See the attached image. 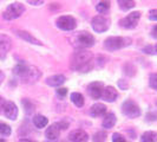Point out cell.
I'll list each match as a JSON object with an SVG mask.
<instances>
[{
  "label": "cell",
  "instance_id": "4",
  "mask_svg": "<svg viewBox=\"0 0 157 142\" xmlns=\"http://www.w3.org/2000/svg\"><path fill=\"white\" fill-rule=\"evenodd\" d=\"M91 26H92L94 32L103 33V32L109 30V27H110V19L106 18L105 16H103V14H98V16L92 18Z\"/></svg>",
  "mask_w": 157,
  "mask_h": 142
},
{
  "label": "cell",
  "instance_id": "40",
  "mask_svg": "<svg viewBox=\"0 0 157 142\" xmlns=\"http://www.w3.org/2000/svg\"><path fill=\"white\" fill-rule=\"evenodd\" d=\"M0 142H6V141H5L4 139H0Z\"/></svg>",
  "mask_w": 157,
  "mask_h": 142
},
{
  "label": "cell",
  "instance_id": "21",
  "mask_svg": "<svg viewBox=\"0 0 157 142\" xmlns=\"http://www.w3.org/2000/svg\"><path fill=\"white\" fill-rule=\"evenodd\" d=\"M71 101L78 108H82L84 105V97H83V95L79 94V93H72L71 94Z\"/></svg>",
  "mask_w": 157,
  "mask_h": 142
},
{
  "label": "cell",
  "instance_id": "33",
  "mask_svg": "<svg viewBox=\"0 0 157 142\" xmlns=\"http://www.w3.org/2000/svg\"><path fill=\"white\" fill-rule=\"evenodd\" d=\"M45 0H27V2L32 6H40L41 4H44Z\"/></svg>",
  "mask_w": 157,
  "mask_h": 142
},
{
  "label": "cell",
  "instance_id": "26",
  "mask_svg": "<svg viewBox=\"0 0 157 142\" xmlns=\"http://www.w3.org/2000/svg\"><path fill=\"white\" fill-rule=\"evenodd\" d=\"M21 103H23L24 108H25V112H26L27 115H31L32 112L34 111V104H33L30 100L24 98L23 101H21Z\"/></svg>",
  "mask_w": 157,
  "mask_h": 142
},
{
  "label": "cell",
  "instance_id": "8",
  "mask_svg": "<svg viewBox=\"0 0 157 142\" xmlns=\"http://www.w3.org/2000/svg\"><path fill=\"white\" fill-rule=\"evenodd\" d=\"M141 19V13L140 12H131L129 13L125 18L119 20V25L124 29H135Z\"/></svg>",
  "mask_w": 157,
  "mask_h": 142
},
{
  "label": "cell",
  "instance_id": "10",
  "mask_svg": "<svg viewBox=\"0 0 157 142\" xmlns=\"http://www.w3.org/2000/svg\"><path fill=\"white\" fill-rule=\"evenodd\" d=\"M103 90H104V84L102 82H92L87 87V93L94 100H98L102 97Z\"/></svg>",
  "mask_w": 157,
  "mask_h": 142
},
{
  "label": "cell",
  "instance_id": "27",
  "mask_svg": "<svg viewBox=\"0 0 157 142\" xmlns=\"http://www.w3.org/2000/svg\"><path fill=\"white\" fill-rule=\"evenodd\" d=\"M0 135L10 136L11 135V127L6 123H4V122H0Z\"/></svg>",
  "mask_w": 157,
  "mask_h": 142
},
{
  "label": "cell",
  "instance_id": "37",
  "mask_svg": "<svg viewBox=\"0 0 157 142\" xmlns=\"http://www.w3.org/2000/svg\"><path fill=\"white\" fill-rule=\"evenodd\" d=\"M4 78H5V75H4V72H2V71H0V84L2 83Z\"/></svg>",
  "mask_w": 157,
  "mask_h": 142
},
{
  "label": "cell",
  "instance_id": "16",
  "mask_svg": "<svg viewBox=\"0 0 157 142\" xmlns=\"http://www.w3.org/2000/svg\"><path fill=\"white\" fill-rule=\"evenodd\" d=\"M60 128L58 126V123H53L52 126H50L48 128L46 129V132H45V135H46L47 140H50V141H56L58 137H59V135H60Z\"/></svg>",
  "mask_w": 157,
  "mask_h": 142
},
{
  "label": "cell",
  "instance_id": "3",
  "mask_svg": "<svg viewBox=\"0 0 157 142\" xmlns=\"http://www.w3.org/2000/svg\"><path fill=\"white\" fill-rule=\"evenodd\" d=\"M25 12V6L20 2H12L11 5H8L6 10L2 13V18L5 20H14L23 14Z\"/></svg>",
  "mask_w": 157,
  "mask_h": 142
},
{
  "label": "cell",
  "instance_id": "9",
  "mask_svg": "<svg viewBox=\"0 0 157 142\" xmlns=\"http://www.w3.org/2000/svg\"><path fill=\"white\" fill-rule=\"evenodd\" d=\"M39 78H40V71L38 70L36 66H29V69H27V71H26V73H25L20 79H21L23 83L30 84V83L37 82Z\"/></svg>",
  "mask_w": 157,
  "mask_h": 142
},
{
  "label": "cell",
  "instance_id": "7",
  "mask_svg": "<svg viewBox=\"0 0 157 142\" xmlns=\"http://www.w3.org/2000/svg\"><path fill=\"white\" fill-rule=\"evenodd\" d=\"M76 43H77V46L79 49H86V47L94 46V37L89 33L86 31L79 32L77 38H76Z\"/></svg>",
  "mask_w": 157,
  "mask_h": 142
},
{
  "label": "cell",
  "instance_id": "28",
  "mask_svg": "<svg viewBox=\"0 0 157 142\" xmlns=\"http://www.w3.org/2000/svg\"><path fill=\"white\" fill-rule=\"evenodd\" d=\"M106 136H108L106 133L103 132V130L97 132V133L94 135V142H104L105 140H106Z\"/></svg>",
  "mask_w": 157,
  "mask_h": 142
},
{
  "label": "cell",
  "instance_id": "1",
  "mask_svg": "<svg viewBox=\"0 0 157 142\" xmlns=\"http://www.w3.org/2000/svg\"><path fill=\"white\" fill-rule=\"evenodd\" d=\"M92 58L94 56L91 52L79 49L71 58V68L79 72H87L92 69Z\"/></svg>",
  "mask_w": 157,
  "mask_h": 142
},
{
  "label": "cell",
  "instance_id": "22",
  "mask_svg": "<svg viewBox=\"0 0 157 142\" xmlns=\"http://www.w3.org/2000/svg\"><path fill=\"white\" fill-rule=\"evenodd\" d=\"M142 142H157V133L155 132H145L141 136Z\"/></svg>",
  "mask_w": 157,
  "mask_h": 142
},
{
  "label": "cell",
  "instance_id": "12",
  "mask_svg": "<svg viewBox=\"0 0 157 142\" xmlns=\"http://www.w3.org/2000/svg\"><path fill=\"white\" fill-rule=\"evenodd\" d=\"M2 112H4V115H5L6 117L10 118V120H12V121H14V120L18 117V108H17L16 104L13 102H11V101H6Z\"/></svg>",
  "mask_w": 157,
  "mask_h": 142
},
{
  "label": "cell",
  "instance_id": "25",
  "mask_svg": "<svg viewBox=\"0 0 157 142\" xmlns=\"http://www.w3.org/2000/svg\"><path fill=\"white\" fill-rule=\"evenodd\" d=\"M109 8H110V2H109V1H101V2H98L97 6H96L97 12L101 13V14H105V13L109 11Z\"/></svg>",
  "mask_w": 157,
  "mask_h": 142
},
{
  "label": "cell",
  "instance_id": "17",
  "mask_svg": "<svg viewBox=\"0 0 157 142\" xmlns=\"http://www.w3.org/2000/svg\"><path fill=\"white\" fill-rule=\"evenodd\" d=\"M66 81V77L64 75H53V76H50L46 78V84L50 87H60L63 85Z\"/></svg>",
  "mask_w": 157,
  "mask_h": 142
},
{
  "label": "cell",
  "instance_id": "18",
  "mask_svg": "<svg viewBox=\"0 0 157 142\" xmlns=\"http://www.w3.org/2000/svg\"><path fill=\"white\" fill-rule=\"evenodd\" d=\"M106 112V107L103 103H96L90 109V115L92 117H99Z\"/></svg>",
  "mask_w": 157,
  "mask_h": 142
},
{
  "label": "cell",
  "instance_id": "5",
  "mask_svg": "<svg viewBox=\"0 0 157 142\" xmlns=\"http://www.w3.org/2000/svg\"><path fill=\"white\" fill-rule=\"evenodd\" d=\"M122 111L129 118H136L141 115V109L138 104L134 102L132 100H126L125 102L122 104Z\"/></svg>",
  "mask_w": 157,
  "mask_h": 142
},
{
  "label": "cell",
  "instance_id": "38",
  "mask_svg": "<svg viewBox=\"0 0 157 142\" xmlns=\"http://www.w3.org/2000/svg\"><path fill=\"white\" fill-rule=\"evenodd\" d=\"M19 142H34V141H32V140H29V139H21Z\"/></svg>",
  "mask_w": 157,
  "mask_h": 142
},
{
  "label": "cell",
  "instance_id": "19",
  "mask_svg": "<svg viewBox=\"0 0 157 142\" xmlns=\"http://www.w3.org/2000/svg\"><path fill=\"white\" fill-rule=\"evenodd\" d=\"M116 121H117V118H116V115L115 114H106L105 115V117L103 118V128H105V129H110L112 127L116 124Z\"/></svg>",
  "mask_w": 157,
  "mask_h": 142
},
{
  "label": "cell",
  "instance_id": "35",
  "mask_svg": "<svg viewBox=\"0 0 157 142\" xmlns=\"http://www.w3.org/2000/svg\"><path fill=\"white\" fill-rule=\"evenodd\" d=\"M5 103L6 101L0 96V114H2V111H4V107H5Z\"/></svg>",
  "mask_w": 157,
  "mask_h": 142
},
{
  "label": "cell",
  "instance_id": "41",
  "mask_svg": "<svg viewBox=\"0 0 157 142\" xmlns=\"http://www.w3.org/2000/svg\"><path fill=\"white\" fill-rule=\"evenodd\" d=\"M156 104H157V102H156Z\"/></svg>",
  "mask_w": 157,
  "mask_h": 142
},
{
  "label": "cell",
  "instance_id": "23",
  "mask_svg": "<svg viewBox=\"0 0 157 142\" xmlns=\"http://www.w3.org/2000/svg\"><path fill=\"white\" fill-rule=\"evenodd\" d=\"M117 2L121 10H123V11H129V10L134 8L136 5L134 0H117Z\"/></svg>",
  "mask_w": 157,
  "mask_h": 142
},
{
  "label": "cell",
  "instance_id": "15",
  "mask_svg": "<svg viewBox=\"0 0 157 142\" xmlns=\"http://www.w3.org/2000/svg\"><path fill=\"white\" fill-rule=\"evenodd\" d=\"M118 97L117 90L113 87H106L104 88L102 94V98L106 102H115Z\"/></svg>",
  "mask_w": 157,
  "mask_h": 142
},
{
  "label": "cell",
  "instance_id": "30",
  "mask_svg": "<svg viewBox=\"0 0 157 142\" xmlns=\"http://www.w3.org/2000/svg\"><path fill=\"white\" fill-rule=\"evenodd\" d=\"M112 142H126V141H125V139L121 134L115 133V134L112 135Z\"/></svg>",
  "mask_w": 157,
  "mask_h": 142
},
{
  "label": "cell",
  "instance_id": "14",
  "mask_svg": "<svg viewBox=\"0 0 157 142\" xmlns=\"http://www.w3.org/2000/svg\"><path fill=\"white\" fill-rule=\"evenodd\" d=\"M14 32H16V34L19 37V38H21V39L25 40V41H27V43H31V44H34V45H43V43H41L39 39L34 38L31 33H29L27 31H23V30H16Z\"/></svg>",
  "mask_w": 157,
  "mask_h": 142
},
{
  "label": "cell",
  "instance_id": "11",
  "mask_svg": "<svg viewBox=\"0 0 157 142\" xmlns=\"http://www.w3.org/2000/svg\"><path fill=\"white\" fill-rule=\"evenodd\" d=\"M12 46V40L6 34H0V59H5V57Z\"/></svg>",
  "mask_w": 157,
  "mask_h": 142
},
{
  "label": "cell",
  "instance_id": "29",
  "mask_svg": "<svg viewBox=\"0 0 157 142\" xmlns=\"http://www.w3.org/2000/svg\"><path fill=\"white\" fill-rule=\"evenodd\" d=\"M149 84L154 90L157 91V73H151L149 77Z\"/></svg>",
  "mask_w": 157,
  "mask_h": 142
},
{
  "label": "cell",
  "instance_id": "34",
  "mask_svg": "<svg viewBox=\"0 0 157 142\" xmlns=\"http://www.w3.org/2000/svg\"><path fill=\"white\" fill-rule=\"evenodd\" d=\"M118 85H119V88H121L122 90H126L128 87H129V84L126 83V81H124V79H119V81H118Z\"/></svg>",
  "mask_w": 157,
  "mask_h": 142
},
{
  "label": "cell",
  "instance_id": "6",
  "mask_svg": "<svg viewBox=\"0 0 157 142\" xmlns=\"http://www.w3.org/2000/svg\"><path fill=\"white\" fill-rule=\"evenodd\" d=\"M56 25L58 29H60L63 31H72L77 27V22L73 17L62 16L56 20Z\"/></svg>",
  "mask_w": 157,
  "mask_h": 142
},
{
  "label": "cell",
  "instance_id": "2",
  "mask_svg": "<svg viewBox=\"0 0 157 142\" xmlns=\"http://www.w3.org/2000/svg\"><path fill=\"white\" fill-rule=\"evenodd\" d=\"M131 44V38L128 37H109L104 41V47L108 51H116Z\"/></svg>",
  "mask_w": 157,
  "mask_h": 142
},
{
  "label": "cell",
  "instance_id": "20",
  "mask_svg": "<svg viewBox=\"0 0 157 142\" xmlns=\"http://www.w3.org/2000/svg\"><path fill=\"white\" fill-rule=\"evenodd\" d=\"M47 123H48V120H47V117H45L44 115L38 114V115H36V116L33 117V124L37 127L38 129H43L44 127L47 126Z\"/></svg>",
  "mask_w": 157,
  "mask_h": 142
},
{
  "label": "cell",
  "instance_id": "24",
  "mask_svg": "<svg viewBox=\"0 0 157 142\" xmlns=\"http://www.w3.org/2000/svg\"><path fill=\"white\" fill-rule=\"evenodd\" d=\"M27 69H29V66H27V65L19 63L17 66H14V69H13V73H14L16 76H18V77H20V78H21L26 73Z\"/></svg>",
  "mask_w": 157,
  "mask_h": 142
},
{
  "label": "cell",
  "instance_id": "13",
  "mask_svg": "<svg viewBox=\"0 0 157 142\" xmlns=\"http://www.w3.org/2000/svg\"><path fill=\"white\" fill-rule=\"evenodd\" d=\"M69 139L71 142H87L89 141V135L83 129H76V130H72L70 133Z\"/></svg>",
  "mask_w": 157,
  "mask_h": 142
},
{
  "label": "cell",
  "instance_id": "36",
  "mask_svg": "<svg viewBox=\"0 0 157 142\" xmlns=\"http://www.w3.org/2000/svg\"><path fill=\"white\" fill-rule=\"evenodd\" d=\"M151 36H152L155 39H157V25H155V26L152 27V30H151Z\"/></svg>",
  "mask_w": 157,
  "mask_h": 142
},
{
  "label": "cell",
  "instance_id": "39",
  "mask_svg": "<svg viewBox=\"0 0 157 142\" xmlns=\"http://www.w3.org/2000/svg\"><path fill=\"white\" fill-rule=\"evenodd\" d=\"M154 51H155V53H157V45L154 46Z\"/></svg>",
  "mask_w": 157,
  "mask_h": 142
},
{
  "label": "cell",
  "instance_id": "32",
  "mask_svg": "<svg viewBox=\"0 0 157 142\" xmlns=\"http://www.w3.org/2000/svg\"><path fill=\"white\" fill-rule=\"evenodd\" d=\"M149 19L152 22H157V10H151L149 12Z\"/></svg>",
  "mask_w": 157,
  "mask_h": 142
},
{
  "label": "cell",
  "instance_id": "31",
  "mask_svg": "<svg viewBox=\"0 0 157 142\" xmlns=\"http://www.w3.org/2000/svg\"><path fill=\"white\" fill-rule=\"evenodd\" d=\"M67 94V89L66 88H58L57 89V95H58V97H60V98H63L65 97Z\"/></svg>",
  "mask_w": 157,
  "mask_h": 142
}]
</instances>
